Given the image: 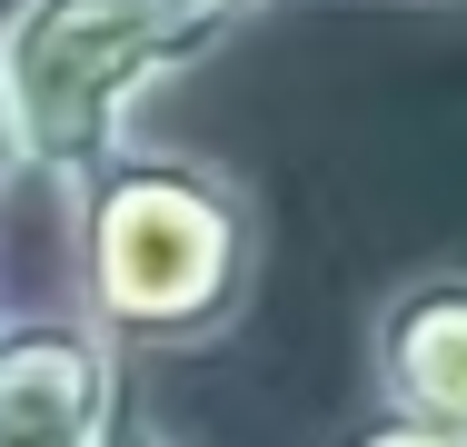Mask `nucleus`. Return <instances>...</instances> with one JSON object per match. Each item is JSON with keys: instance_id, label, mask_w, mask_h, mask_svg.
<instances>
[{"instance_id": "nucleus-3", "label": "nucleus", "mask_w": 467, "mask_h": 447, "mask_svg": "<svg viewBox=\"0 0 467 447\" xmlns=\"http://www.w3.org/2000/svg\"><path fill=\"white\" fill-rule=\"evenodd\" d=\"M119 338L80 298L0 308V447H109L130 428Z\"/></svg>"}, {"instance_id": "nucleus-1", "label": "nucleus", "mask_w": 467, "mask_h": 447, "mask_svg": "<svg viewBox=\"0 0 467 447\" xmlns=\"http://www.w3.org/2000/svg\"><path fill=\"white\" fill-rule=\"evenodd\" d=\"M70 298L119 348H219L259 298V199L180 140H130L70 189Z\"/></svg>"}, {"instance_id": "nucleus-5", "label": "nucleus", "mask_w": 467, "mask_h": 447, "mask_svg": "<svg viewBox=\"0 0 467 447\" xmlns=\"http://www.w3.org/2000/svg\"><path fill=\"white\" fill-rule=\"evenodd\" d=\"M338 447H467V438H448V428H418V418H388V408H378V418H358Z\"/></svg>"}, {"instance_id": "nucleus-4", "label": "nucleus", "mask_w": 467, "mask_h": 447, "mask_svg": "<svg viewBox=\"0 0 467 447\" xmlns=\"http://www.w3.org/2000/svg\"><path fill=\"white\" fill-rule=\"evenodd\" d=\"M368 398L388 418L467 438V259L408 268L368 308Z\"/></svg>"}, {"instance_id": "nucleus-2", "label": "nucleus", "mask_w": 467, "mask_h": 447, "mask_svg": "<svg viewBox=\"0 0 467 447\" xmlns=\"http://www.w3.org/2000/svg\"><path fill=\"white\" fill-rule=\"evenodd\" d=\"M249 30L239 0H10L0 10V99L20 130V179L60 199L140 140V109L209 70Z\"/></svg>"}, {"instance_id": "nucleus-6", "label": "nucleus", "mask_w": 467, "mask_h": 447, "mask_svg": "<svg viewBox=\"0 0 467 447\" xmlns=\"http://www.w3.org/2000/svg\"><path fill=\"white\" fill-rule=\"evenodd\" d=\"M20 179V130H10V99H0V189Z\"/></svg>"}, {"instance_id": "nucleus-8", "label": "nucleus", "mask_w": 467, "mask_h": 447, "mask_svg": "<svg viewBox=\"0 0 467 447\" xmlns=\"http://www.w3.org/2000/svg\"><path fill=\"white\" fill-rule=\"evenodd\" d=\"M239 10H249V20H259V10H288V0H239Z\"/></svg>"}, {"instance_id": "nucleus-7", "label": "nucleus", "mask_w": 467, "mask_h": 447, "mask_svg": "<svg viewBox=\"0 0 467 447\" xmlns=\"http://www.w3.org/2000/svg\"><path fill=\"white\" fill-rule=\"evenodd\" d=\"M109 447H180V438H160V428H140V418H130V428H119Z\"/></svg>"}]
</instances>
